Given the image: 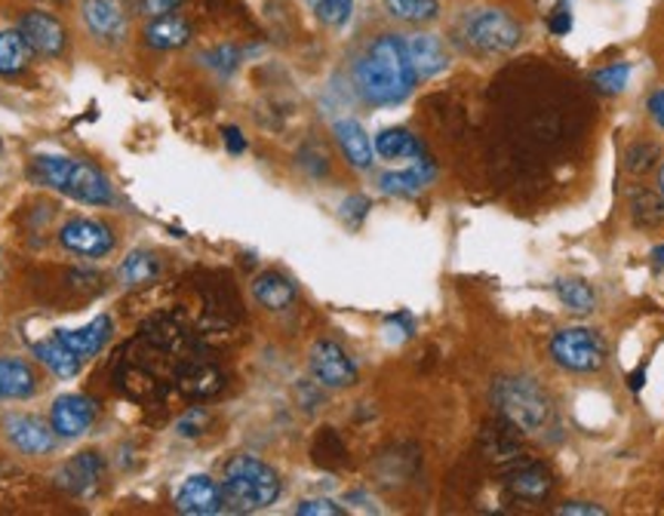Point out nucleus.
<instances>
[{
	"label": "nucleus",
	"mask_w": 664,
	"mask_h": 516,
	"mask_svg": "<svg viewBox=\"0 0 664 516\" xmlns=\"http://www.w3.org/2000/svg\"><path fill=\"white\" fill-rule=\"evenodd\" d=\"M418 74L401 34H378L354 65V86L370 105H397L413 93Z\"/></svg>",
	"instance_id": "f257e3e1"
},
{
	"label": "nucleus",
	"mask_w": 664,
	"mask_h": 516,
	"mask_svg": "<svg viewBox=\"0 0 664 516\" xmlns=\"http://www.w3.org/2000/svg\"><path fill=\"white\" fill-rule=\"evenodd\" d=\"M221 492L225 507L237 514L264 510L280 498V476L271 464H264L256 455H235L221 471Z\"/></svg>",
	"instance_id": "f03ea898"
},
{
	"label": "nucleus",
	"mask_w": 664,
	"mask_h": 516,
	"mask_svg": "<svg viewBox=\"0 0 664 516\" xmlns=\"http://www.w3.org/2000/svg\"><path fill=\"white\" fill-rule=\"evenodd\" d=\"M492 403L498 415L523 434L544 431L551 422V400L532 379H498L492 384Z\"/></svg>",
	"instance_id": "7ed1b4c3"
},
{
	"label": "nucleus",
	"mask_w": 664,
	"mask_h": 516,
	"mask_svg": "<svg viewBox=\"0 0 664 516\" xmlns=\"http://www.w3.org/2000/svg\"><path fill=\"white\" fill-rule=\"evenodd\" d=\"M553 360L569 372H596L606 363V344L591 329H563L551 341Z\"/></svg>",
	"instance_id": "20e7f679"
},
{
	"label": "nucleus",
	"mask_w": 664,
	"mask_h": 516,
	"mask_svg": "<svg viewBox=\"0 0 664 516\" xmlns=\"http://www.w3.org/2000/svg\"><path fill=\"white\" fill-rule=\"evenodd\" d=\"M465 34L470 47H477L480 53H511L513 47L523 41V28L501 10L474 13L465 22Z\"/></svg>",
	"instance_id": "39448f33"
},
{
	"label": "nucleus",
	"mask_w": 664,
	"mask_h": 516,
	"mask_svg": "<svg viewBox=\"0 0 664 516\" xmlns=\"http://www.w3.org/2000/svg\"><path fill=\"white\" fill-rule=\"evenodd\" d=\"M311 372H314V379H318L323 388H335V391L357 384V367H354V360H351L345 348L335 344V341H318V344L311 348Z\"/></svg>",
	"instance_id": "423d86ee"
},
{
	"label": "nucleus",
	"mask_w": 664,
	"mask_h": 516,
	"mask_svg": "<svg viewBox=\"0 0 664 516\" xmlns=\"http://www.w3.org/2000/svg\"><path fill=\"white\" fill-rule=\"evenodd\" d=\"M83 28L90 38H96L98 43H124L129 22H126L124 7L117 0H83L81 3Z\"/></svg>",
	"instance_id": "0eeeda50"
},
{
	"label": "nucleus",
	"mask_w": 664,
	"mask_h": 516,
	"mask_svg": "<svg viewBox=\"0 0 664 516\" xmlns=\"http://www.w3.org/2000/svg\"><path fill=\"white\" fill-rule=\"evenodd\" d=\"M59 190L90 206H105L114 200V190H111L108 176H105L98 166L86 164V161H74V157H71L69 173H65V178H62V188Z\"/></svg>",
	"instance_id": "6e6552de"
},
{
	"label": "nucleus",
	"mask_w": 664,
	"mask_h": 516,
	"mask_svg": "<svg viewBox=\"0 0 664 516\" xmlns=\"http://www.w3.org/2000/svg\"><path fill=\"white\" fill-rule=\"evenodd\" d=\"M62 246L83 258H102L114 249V231L96 218H74L59 231Z\"/></svg>",
	"instance_id": "1a4fd4ad"
},
{
	"label": "nucleus",
	"mask_w": 664,
	"mask_h": 516,
	"mask_svg": "<svg viewBox=\"0 0 664 516\" xmlns=\"http://www.w3.org/2000/svg\"><path fill=\"white\" fill-rule=\"evenodd\" d=\"M176 510L188 516H216L225 510V492L207 474L188 476L176 492Z\"/></svg>",
	"instance_id": "9d476101"
},
{
	"label": "nucleus",
	"mask_w": 664,
	"mask_h": 516,
	"mask_svg": "<svg viewBox=\"0 0 664 516\" xmlns=\"http://www.w3.org/2000/svg\"><path fill=\"white\" fill-rule=\"evenodd\" d=\"M173 381H176L181 394L191 396V400H209V396H216L225 388L221 369L204 360V357H185L176 367V372H173Z\"/></svg>",
	"instance_id": "9b49d317"
},
{
	"label": "nucleus",
	"mask_w": 664,
	"mask_h": 516,
	"mask_svg": "<svg viewBox=\"0 0 664 516\" xmlns=\"http://www.w3.org/2000/svg\"><path fill=\"white\" fill-rule=\"evenodd\" d=\"M98 419V406L83 394H69L59 396L53 403V412H50V424H53L55 436L62 440H74V436H83L93 422Z\"/></svg>",
	"instance_id": "f8f14e48"
},
{
	"label": "nucleus",
	"mask_w": 664,
	"mask_h": 516,
	"mask_svg": "<svg viewBox=\"0 0 664 516\" xmlns=\"http://www.w3.org/2000/svg\"><path fill=\"white\" fill-rule=\"evenodd\" d=\"M19 31H22V38L28 41V47H31L38 55L55 59V55L65 53L69 34H65V28H62V22H59L55 16L41 13V10L25 13L22 19H19Z\"/></svg>",
	"instance_id": "ddd939ff"
},
{
	"label": "nucleus",
	"mask_w": 664,
	"mask_h": 516,
	"mask_svg": "<svg viewBox=\"0 0 664 516\" xmlns=\"http://www.w3.org/2000/svg\"><path fill=\"white\" fill-rule=\"evenodd\" d=\"M505 486L511 492V498L526 504H539L544 502L553 489V479L551 471L539 462H529L523 458L520 464H513L505 471Z\"/></svg>",
	"instance_id": "4468645a"
},
{
	"label": "nucleus",
	"mask_w": 664,
	"mask_h": 516,
	"mask_svg": "<svg viewBox=\"0 0 664 516\" xmlns=\"http://www.w3.org/2000/svg\"><path fill=\"white\" fill-rule=\"evenodd\" d=\"M3 434L22 455H46L55 446L53 424H43L34 415H10L3 422Z\"/></svg>",
	"instance_id": "2eb2a0df"
},
{
	"label": "nucleus",
	"mask_w": 664,
	"mask_h": 516,
	"mask_svg": "<svg viewBox=\"0 0 664 516\" xmlns=\"http://www.w3.org/2000/svg\"><path fill=\"white\" fill-rule=\"evenodd\" d=\"M111 329H114V323H111V317H96L93 323H86V327L81 329H59L55 332V339L62 341L65 348H69L74 357H81V360H90V357H96L105 344H108L111 339Z\"/></svg>",
	"instance_id": "dca6fc26"
},
{
	"label": "nucleus",
	"mask_w": 664,
	"mask_h": 516,
	"mask_svg": "<svg viewBox=\"0 0 664 516\" xmlns=\"http://www.w3.org/2000/svg\"><path fill=\"white\" fill-rule=\"evenodd\" d=\"M105 474V462L98 452H81L74 455L62 471H59V486L74 492V495H86L98 486V479Z\"/></svg>",
	"instance_id": "f3484780"
},
{
	"label": "nucleus",
	"mask_w": 664,
	"mask_h": 516,
	"mask_svg": "<svg viewBox=\"0 0 664 516\" xmlns=\"http://www.w3.org/2000/svg\"><path fill=\"white\" fill-rule=\"evenodd\" d=\"M406 50H409V59H413V69L418 78H437L449 65V55L443 50L437 34H413L406 41Z\"/></svg>",
	"instance_id": "a211bd4d"
},
{
	"label": "nucleus",
	"mask_w": 664,
	"mask_h": 516,
	"mask_svg": "<svg viewBox=\"0 0 664 516\" xmlns=\"http://www.w3.org/2000/svg\"><path fill=\"white\" fill-rule=\"evenodd\" d=\"M335 138H339V148H342V154L347 157V164L357 166V169L373 166V138H370V133H366L357 121L335 123Z\"/></svg>",
	"instance_id": "6ab92c4d"
},
{
	"label": "nucleus",
	"mask_w": 664,
	"mask_h": 516,
	"mask_svg": "<svg viewBox=\"0 0 664 516\" xmlns=\"http://www.w3.org/2000/svg\"><path fill=\"white\" fill-rule=\"evenodd\" d=\"M191 41V25L181 19V16H157L148 22L145 28V43L152 47V50H179L185 43Z\"/></svg>",
	"instance_id": "aec40b11"
},
{
	"label": "nucleus",
	"mask_w": 664,
	"mask_h": 516,
	"mask_svg": "<svg viewBox=\"0 0 664 516\" xmlns=\"http://www.w3.org/2000/svg\"><path fill=\"white\" fill-rule=\"evenodd\" d=\"M38 391V375L25 360L0 357V400H25Z\"/></svg>",
	"instance_id": "412c9836"
},
{
	"label": "nucleus",
	"mask_w": 664,
	"mask_h": 516,
	"mask_svg": "<svg viewBox=\"0 0 664 516\" xmlns=\"http://www.w3.org/2000/svg\"><path fill=\"white\" fill-rule=\"evenodd\" d=\"M513 434H517V427H511L508 422L496 424V427H486L484 434L486 455H489L498 467H505V471L526 458V452L520 448V443H517V436Z\"/></svg>",
	"instance_id": "4be33fe9"
},
{
	"label": "nucleus",
	"mask_w": 664,
	"mask_h": 516,
	"mask_svg": "<svg viewBox=\"0 0 664 516\" xmlns=\"http://www.w3.org/2000/svg\"><path fill=\"white\" fill-rule=\"evenodd\" d=\"M252 296L256 301L268 308V311H287L292 301H295V286L283 277V274L268 271L262 277H256V283H252Z\"/></svg>",
	"instance_id": "5701e85b"
},
{
	"label": "nucleus",
	"mask_w": 664,
	"mask_h": 516,
	"mask_svg": "<svg viewBox=\"0 0 664 516\" xmlns=\"http://www.w3.org/2000/svg\"><path fill=\"white\" fill-rule=\"evenodd\" d=\"M31 55L34 50L28 47V41L22 38L19 28H7L0 31V74L3 78H15L31 65Z\"/></svg>",
	"instance_id": "b1692460"
},
{
	"label": "nucleus",
	"mask_w": 664,
	"mask_h": 516,
	"mask_svg": "<svg viewBox=\"0 0 664 516\" xmlns=\"http://www.w3.org/2000/svg\"><path fill=\"white\" fill-rule=\"evenodd\" d=\"M34 357H38L43 367L53 372L55 379H74V375L81 372V363H83L81 357H74V353H71L59 339L38 341V344H34Z\"/></svg>",
	"instance_id": "393cba45"
},
{
	"label": "nucleus",
	"mask_w": 664,
	"mask_h": 516,
	"mask_svg": "<svg viewBox=\"0 0 664 516\" xmlns=\"http://www.w3.org/2000/svg\"><path fill=\"white\" fill-rule=\"evenodd\" d=\"M430 178H434V166L425 157H418V164L413 169H406V173H385V176L378 178V185H382L385 194L409 197V194H418V190L425 188Z\"/></svg>",
	"instance_id": "a878e982"
},
{
	"label": "nucleus",
	"mask_w": 664,
	"mask_h": 516,
	"mask_svg": "<svg viewBox=\"0 0 664 516\" xmlns=\"http://www.w3.org/2000/svg\"><path fill=\"white\" fill-rule=\"evenodd\" d=\"M375 154H382L385 161H403V157H422V145L409 130H382L373 142Z\"/></svg>",
	"instance_id": "bb28decb"
},
{
	"label": "nucleus",
	"mask_w": 664,
	"mask_h": 516,
	"mask_svg": "<svg viewBox=\"0 0 664 516\" xmlns=\"http://www.w3.org/2000/svg\"><path fill=\"white\" fill-rule=\"evenodd\" d=\"M387 13L409 25H425L440 16V0H385Z\"/></svg>",
	"instance_id": "cd10ccee"
},
{
	"label": "nucleus",
	"mask_w": 664,
	"mask_h": 516,
	"mask_svg": "<svg viewBox=\"0 0 664 516\" xmlns=\"http://www.w3.org/2000/svg\"><path fill=\"white\" fill-rule=\"evenodd\" d=\"M557 299L560 305L572 313H591L594 311V292H591V286L584 283V280H557Z\"/></svg>",
	"instance_id": "c85d7f7f"
},
{
	"label": "nucleus",
	"mask_w": 664,
	"mask_h": 516,
	"mask_svg": "<svg viewBox=\"0 0 664 516\" xmlns=\"http://www.w3.org/2000/svg\"><path fill=\"white\" fill-rule=\"evenodd\" d=\"M308 7L330 28H345L354 13V0H308Z\"/></svg>",
	"instance_id": "c756f323"
},
{
	"label": "nucleus",
	"mask_w": 664,
	"mask_h": 516,
	"mask_svg": "<svg viewBox=\"0 0 664 516\" xmlns=\"http://www.w3.org/2000/svg\"><path fill=\"white\" fill-rule=\"evenodd\" d=\"M121 274H124L129 286H142L160 274V265H157V258H154L152 252H133V256L124 261Z\"/></svg>",
	"instance_id": "7c9ffc66"
},
{
	"label": "nucleus",
	"mask_w": 664,
	"mask_h": 516,
	"mask_svg": "<svg viewBox=\"0 0 664 516\" xmlns=\"http://www.w3.org/2000/svg\"><path fill=\"white\" fill-rule=\"evenodd\" d=\"M594 86L596 90H603V93H622L627 81H631V65H624V62H615V65H606V69L594 71Z\"/></svg>",
	"instance_id": "2f4dec72"
},
{
	"label": "nucleus",
	"mask_w": 664,
	"mask_h": 516,
	"mask_svg": "<svg viewBox=\"0 0 664 516\" xmlns=\"http://www.w3.org/2000/svg\"><path fill=\"white\" fill-rule=\"evenodd\" d=\"M204 62H207L209 69L221 71V74H231L237 69V62H240V53H237L235 47H216L212 53L204 55Z\"/></svg>",
	"instance_id": "473e14b6"
},
{
	"label": "nucleus",
	"mask_w": 664,
	"mask_h": 516,
	"mask_svg": "<svg viewBox=\"0 0 664 516\" xmlns=\"http://www.w3.org/2000/svg\"><path fill=\"white\" fill-rule=\"evenodd\" d=\"M548 25H551V31L557 38H567L569 31H572V7H569V0H560V3L553 7Z\"/></svg>",
	"instance_id": "72a5a7b5"
},
{
	"label": "nucleus",
	"mask_w": 664,
	"mask_h": 516,
	"mask_svg": "<svg viewBox=\"0 0 664 516\" xmlns=\"http://www.w3.org/2000/svg\"><path fill=\"white\" fill-rule=\"evenodd\" d=\"M295 514L299 516H339L345 514L342 507L330 498H311V502H302L295 507Z\"/></svg>",
	"instance_id": "f704fd0d"
},
{
	"label": "nucleus",
	"mask_w": 664,
	"mask_h": 516,
	"mask_svg": "<svg viewBox=\"0 0 664 516\" xmlns=\"http://www.w3.org/2000/svg\"><path fill=\"white\" fill-rule=\"evenodd\" d=\"M207 424V412L204 409H191L185 419L179 422V434L181 436H197L200 434V427Z\"/></svg>",
	"instance_id": "c9c22d12"
},
{
	"label": "nucleus",
	"mask_w": 664,
	"mask_h": 516,
	"mask_svg": "<svg viewBox=\"0 0 664 516\" xmlns=\"http://www.w3.org/2000/svg\"><path fill=\"white\" fill-rule=\"evenodd\" d=\"M179 3H181V0H138L142 13L148 16V19H157V16L173 13V10H176Z\"/></svg>",
	"instance_id": "e433bc0d"
},
{
	"label": "nucleus",
	"mask_w": 664,
	"mask_h": 516,
	"mask_svg": "<svg viewBox=\"0 0 664 516\" xmlns=\"http://www.w3.org/2000/svg\"><path fill=\"white\" fill-rule=\"evenodd\" d=\"M557 514H563V516H569V514L603 516V514H606V510H603V507H596V504H588V502H569V504H563V507H560Z\"/></svg>",
	"instance_id": "4c0bfd02"
},
{
	"label": "nucleus",
	"mask_w": 664,
	"mask_h": 516,
	"mask_svg": "<svg viewBox=\"0 0 664 516\" xmlns=\"http://www.w3.org/2000/svg\"><path fill=\"white\" fill-rule=\"evenodd\" d=\"M221 136H225V145H228L231 154H240V151L247 148V138H243V133H240L237 126H225V133H221Z\"/></svg>",
	"instance_id": "58836bf2"
},
{
	"label": "nucleus",
	"mask_w": 664,
	"mask_h": 516,
	"mask_svg": "<svg viewBox=\"0 0 664 516\" xmlns=\"http://www.w3.org/2000/svg\"><path fill=\"white\" fill-rule=\"evenodd\" d=\"M650 114H652V121L658 123V126L664 130V90H658V93L650 99Z\"/></svg>",
	"instance_id": "ea45409f"
},
{
	"label": "nucleus",
	"mask_w": 664,
	"mask_h": 516,
	"mask_svg": "<svg viewBox=\"0 0 664 516\" xmlns=\"http://www.w3.org/2000/svg\"><path fill=\"white\" fill-rule=\"evenodd\" d=\"M643 381H646V369H636L634 375H631V388L640 391V388H643Z\"/></svg>",
	"instance_id": "a19ab883"
},
{
	"label": "nucleus",
	"mask_w": 664,
	"mask_h": 516,
	"mask_svg": "<svg viewBox=\"0 0 664 516\" xmlns=\"http://www.w3.org/2000/svg\"><path fill=\"white\" fill-rule=\"evenodd\" d=\"M652 261H655L658 268H664V246H655V249H652Z\"/></svg>",
	"instance_id": "79ce46f5"
},
{
	"label": "nucleus",
	"mask_w": 664,
	"mask_h": 516,
	"mask_svg": "<svg viewBox=\"0 0 664 516\" xmlns=\"http://www.w3.org/2000/svg\"><path fill=\"white\" fill-rule=\"evenodd\" d=\"M658 190H662V197H664V166H662V173H658Z\"/></svg>",
	"instance_id": "37998d69"
},
{
	"label": "nucleus",
	"mask_w": 664,
	"mask_h": 516,
	"mask_svg": "<svg viewBox=\"0 0 664 516\" xmlns=\"http://www.w3.org/2000/svg\"><path fill=\"white\" fill-rule=\"evenodd\" d=\"M0 151H3V142H0Z\"/></svg>",
	"instance_id": "c03bdc74"
}]
</instances>
